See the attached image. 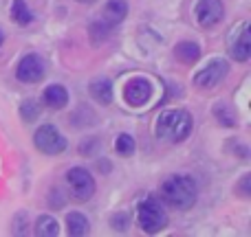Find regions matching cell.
<instances>
[{"label": "cell", "instance_id": "4316f807", "mask_svg": "<svg viewBox=\"0 0 251 237\" xmlns=\"http://www.w3.org/2000/svg\"><path fill=\"white\" fill-rule=\"evenodd\" d=\"M100 169H101V173H108L110 169H113V165H110L108 160H101V163H100Z\"/></svg>", "mask_w": 251, "mask_h": 237}, {"label": "cell", "instance_id": "5b68a950", "mask_svg": "<svg viewBox=\"0 0 251 237\" xmlns=\"http://www.w3.org/2000/svg\"><path fill=\"white\" fill-rule=\"evenodd\" d=\"M66 180H69L71 194H73L75 200L86 202V200L93 198V194H95V180H93V176L84 167H73L66 173Z\"/></svg>", "mask_w": 251, "mask_h": 237}, {"label": "cell", "instance_id": "f1b7e54d", "mask_svg": "<svg viewBox=\"0 0 251 237\" xmlns=\"http://www.w3.org/2000/svg\"><path fill=\"white\" fill-rule=\"evenodd\" d=\"M0 44H2V31H0Z\"/></svg>", "mask_w": 251, "mask_h": 237}, {"label": "cell", "instance_id": "44dd1931", "mask_svg": "<svg viewBox=\"0 0 251 237\" xmlns=\"http://www.w3.org/2000/svg\"><path fill=\"white\" fill-rule=\"evenodd\" d=\"M20 117L25 119V121H35L40 117V106H38V101L35 99H26V101H22V106H20Z\"/></svg>", "mask_w": 251, "mask_h": 237}, {"label": "cell", "instance_id": "8992f818", "mask_svg": "<svg viewBox=\"0 0 251 237\" xmlns=\"http://www.w3.org/2000/svg\"><path fill=\"white\" fill-rule=\"evenodd\" d=\"M227 73H229V64H227L225 60H221V57H216V60L209 62L203 70H199V73L194 75V86L203 88V90L214 88L227 77Z\"/></svg>", "mask_w": 251, "mask_h": 237}, {"label": "cell", "instance_id": "d6986e66", "mask_svg": "<svg viewBox=\"0 0 251 237\" xmlns=\"http://www.w3.org/2000/svg\"><path fill=\"white\" fill-rule=\"evenodd\" d=\"M88 35H91L93 44H101L110 35V24H104V22H93V24L88 26Z\"/></svg>", "mask_w": 251, "mask_h": 237}, {"label": "cell", "instance_id": "3957f363", "mask_svg": "<svg viewBox=\"0 0 251 237\" xmlns=\"http://www.w3.org/2000/svg\"><path fill=\"white\" fill-rule=\"evenodd\" d=\"M137 217H139V226L146 233H159L168 226V215L163 211V204L156 198L148 195L146 200H141L137 207Z\"/></svg>", "mask_w": 251, "mask_h": 237}, {"label": "cell", "instance_id": "603a6c76", "mask_svg": "<svg viewBox=\"0 0 251 237\" xmlns=\"http://www.w3.org/2000/svg\"><path fill=\"white\" fill-rule=\"evenodd\" d=\"M13 233H16V235L26 233V213H25V211L18 213L16 220H13Z\"/></svg>", "mask_w": 251, "mask_h": 237}, {"label": "cell", "instance_id": "2e32d148", "mask_svg": "<svg viewBox=\"0 0 251 237\" xmlns=\"http://www.w3.org/2000/svg\"><path fill=\"white\" fill-rule=\"evenodd\" d=\"M60 233V226L51 215H40L35 220V235L40 237H55Z\"/></svg>", "mask_w": 251, "mask_h": 237}, {"label": "cell", "instance_id": "4fadbf2b", "mask_svg": "<svg viewBox=\"0 0 251 237\" xmlns=\"http://www.w3.org/2000/svg\"><path fill=\"white\" fill-rule=\"evenodd\" d=\"M126 16H128V4H126L124 0H108V2L104 4V18L110 26L119 24Z\"/></svg>", "mask_w": 251, "mask_h": 237}, {"label": "cell", "instance_id": "e0dca14e", "mask_svg": "<svg viewBox=\"0 0 251 237\" xmlns=\"http://www.w3.org/2000/svg\"><path fill=\"white\" fill-rule=\"evenodd\" d=\"M11 18L16 24H29L31 20H33V16H31L29 7H26L25 0H13L11 4Z\"/></svg>", "mask_w": 251, "mask_h": 237}, {"label": "cell", "instance_id": "277c9868", "mask_svg": "<svg viewBox=\"0 0 251 237\" xmlns=\"http://www.w3.org/2000/svg\"><path fill=\"white\" fill-rule=\"evenodd\" d=\"M33 143L40 151H44L49 156L62 154L66 150V138L57 132L55 125H40V129L33 136Z\"/></svg>", "mask_w": 251, "mask_h": 237}, {"label": "cell", "instance_id": "484cf974", "mask_svg": "<svg viewBox=\"0 0 251 237\" xmlns=\"http://www.w3.org/2000/svg\"><path fill=\"white\" fill-rule=\"evenodd\" d=\"M49 202H51L53 209H62V207H64V198H62L60 191H51V198H49Z\"/></svg>", "mask_w": 251, "mask_h": 237}, {"label": "cell", "instance_id": "7a4b0ae2", "mask_svg": "<svg viewBox=\"0 0 251 237\" xmlns=\"http://www.w3.org/2000/svg\"><path fill=\"white\" fill-rule=\"evenodd\" d=\"M161 198L174 209H190L196 202V185L190 176H170L161 182Z\"/></svg>", "mask_w": 251, "mask_h": 237}, {"label": "cell", "instance_id": "8fae6325", "mask_svg": "<svg viewBox=\"0 0 251 237\" xmlns=\"http://www.w3.org/2000/svg\"><path fill=\"white\" fill-rule=\"evenodd\" d=\"M88 92H91L93 99L101 106H108L110 101H113V84H110L108 79H95V82H91Z\"/></svg>", "mask_w": 251, "mask_h": 237}, {"label": "cell", "instance_id": "83f0119b", "mask_svg": "<svg viewBox=\"0 0 251 237\" xmlns=\"http://www.w3.org/2000/svg\"><path fill=\"white\" fill-rule=\"evenodd\" d=\"M77 2H84V4H91V2H95V0H77Z\"/></svg>", "mask_w": 251, "mask_h": 237}, {"label": "cell", "instance_id": "9c48e42d", "mask_svg": "<svg viewBox=\"0 0 251 237\" xmlns=\"http://www.w3.org/2000/svg\"><path fill=\"white\" fill-rule=\"evenodd\" d=\"M150 97H152V84L143 77H132L124 86V99L128 101L130 106H134V108L148 104Z\"/></svg>", "mask_w": 251, "mask_h": 237}, {"label": "cell", "instance_id": "ffe728a7", "mask_svg": "<svg viewBox=\"0 0 251 237\" xmlns=\"http://www.w3.org/2000/svg\"><path fill=\"white\" fill-rule=\"evenodd\" d=\"M115 150L122 156H132L134 150H137V143H134V138L130 136V134H119L117 143H115Z\"/></svg>", "mask_w": 251, "mask_h": 237}, {"label": "cell", "instance_id": "7c38bea8", "mask_svg": "<svg viewBox=\"0 0 251 237\" xmlns=\"http://www.w3.org/2000/svg\"><path fill=\"white\" fill-rule=\"evenodd\" d=\"M42 99H44V104H47L49 108L62 110L66 104H69V92H66L64 86H57V84H55V86H49L47 90H44Z\"/></svg>", "mask_w": 251, "mask_h": 237}, {"label": "cell", "instance_id": "cb8c5ba5", "mask_svg": "<svg viewBox=\"0 0 251 237\" xmlns=\"http://www.w3.org/2000/svg\"><path fill=\"white\" fill-rule=\"evenodd\" d=\"M97 147H100V141H97V138H88L86 143H82V145H79V154H82V156H91Z\"/></svg>", "mask_w": 251, "mask_h": 237}, {"label": "cell", "instance_id": "30bf717a", "mask_svg": "<svg viewBox=\"0 0 251 237\" xmlns=\"http://www.w3.org/2000/svg\"><path fill=\"white\" fill-rule=\"evenodd\" d=\"M229 55L234 57L236 62H247L251 55V38H249V26L243 24L240 29L238 40H234V44L229 46Z\"/></svg>", "mask_w": 251, "mask_h": 237}, {"label": "cell", "instance_id": "5bb4252c", "mask_svg": "<svg viewBox=\"0 0 251 237\" xmlns=\"http://www.w3.org/2000/svg\"><path fill=\"white\" fill-rule=\"evenodd\" d=\"M174 55L176 60H181L183 64H194L201 57V46L196 42H178L174 48Z\"/></svg>", "mask_w": 251, "mask_h": 237}, {"label": "cell", "instance_id": "ba28073f", "mask_svg": "<svg viewBox=\"0 0 251 237\" xmlns=\"http://www.w3.org/2000/svg\"><path fill=\"white\" fill-rule=\"evenodd\" d=\"M16 77L20 79V82H25V84L40 82V79L44 77V62H42V57L35 55V53L25 55L20 60V64H18V68H16Z\"/></svg>", "mask_w": 251, "mask_h": 237}, {"label": "cell", "instance_id": "7402d4cb", "mask_svg": "<svg viewBox=\"0 0 251 237\" xmlns=\"http://www.w3.org/2000/svg\"><path fill=\"white\" fill-rule=\"evenodd\" d=\"M130 224V215L128 213H115L113 217H110V226H113L115 231H126Z\"/></svg>", "mask_w": 251, "mask_h": 237}, {"label": "cell", "instance_id": "ac0fdd59", "mask_svg": "<svg viewBox=\"0 0 251 237\" xmlns=\"http://www.w3.org/2000/svg\"><path fill=\"white\" fill-rule=\"evenodd\" d=\"M212 112H214V117H216L218 123L225 125V128H234V125H236V114L229 110V106L216 104V106L212 108Z\"/></svg>", "mask_w": 251, "mask_h": 237}, {"label": "cell", "instance_id": "9a60e30c", "mask_svg": "<svg viewBox=\"0 0 251 237\" xmlns=\"http://www.w3.org/2000/svg\"><path fill=\"white\" fill-rule=\"evenodd\" d=\"M66 229H69V235L71 237H79V235H86L88 233V220L84 213H69L66 215Z\"/></svg>", "mask_w": 251, "mask_h": 237}, {"label": "cell", "instance_id": "d4e9b609", "mask_svg": "<svg viewBox=\"0 0 251 237\" xmlns=\"http://www.w3.org/2000/svg\"><path fill=\"white\" fill-rule=\"evenodd\" d=\"M249 182H251V173H245V176H243V180H240V194H243L245 195V198H249V195H251V189H249Z\"/></svg>", "mask_w": 251, "mask_h": 237}, {"label": "cell", "instance_id": "52a82bcc", "mask_svg": "<svg viewBox=\"0 0 251 237\" xmlns=\"http://www.w3.org/2000/svg\"><path fill=\"white\" fill-rule=\"evenodd\" d=\"M196 22H199L203 29H212L225 16V7H223L221 0H199L196 2Z\"/></svg>", "mask_w": 251, "mask_h": 237}, {"label": "cell", "instance_id": "6da1fadb", "mask_svg": "<svg viewBox=\"0 0 251 237\" xmlns=\"http://www.w3.org/2000/svg\"><path fill=\"white\" fill-rule=\"evenodd\" d=\"M156 136L161 141L170 143H181L190 136L192 132V114L187 110H165L159 119H156Z\"/></svg>", "mask_w": 251, "mask_h": 237}]
</instances>
